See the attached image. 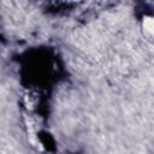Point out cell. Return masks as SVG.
I'll return each instance as SVG.
<instances>
[{"mask_svg": "<svg viewBox=\"0 0 154 154\" xmlns=\"http://www.w3.org/2000/svg\"><path fill=\"white\" fill-rule=\"evenodd\" d=\"M143 28L148 34L154 36V17H144L143 18Z\"/></svg>", "mask_w": 154, "mask_h": 154, "instance_id": "6da1fadb", "label": "cell"}, {"mask_svg": "<svg viewBox=\"0 0 154 154\" xmlns=\"http://www.w3.org/2000/svg\"><path fill=\"white\" fill-rule=\"evenodd\" d=\"M73 1H77V0H73Z\"/></svg>", "mask_w": 154, "mask_h": 154, "instance_id": "7a4b0ae2", "label": "cell"}]
</instances>
